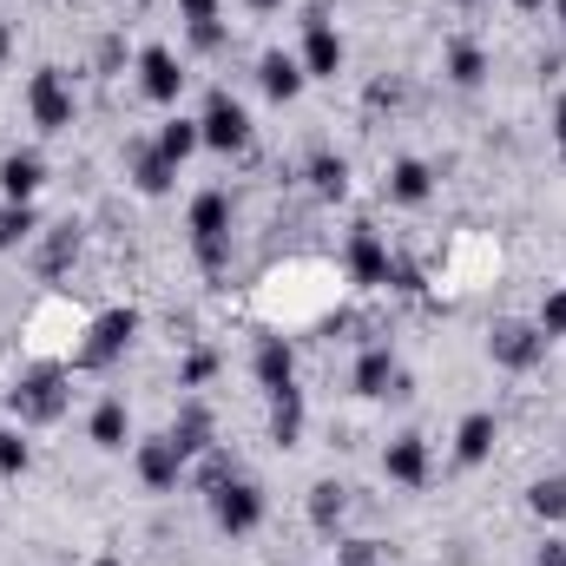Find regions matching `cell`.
<instances>
[{"mask_svg": "<svg viewBox=\"0 0 566 566\" xmlns=\"http://www.w3.org/2000/svg\"><path fill=\"white\" fill-rule=\"evenodd\" d=\"M547 336H566V290H547V303H541V316H534Z\"/></svg>", "mask_w": 566, "mask_h": 566, "instance_id": "cell-33", "label": "cell"}, {"mask_svg": "<svg viewBox=\"0 0 566 566\" xmlns=\"http://www.w3.org/2000/svg\"><path fill=\"white\" fill-rule=\"evenodd\" d=\"M389 271H396L389 238H382L376 224H356V231H349V244H343V277L356 283V290H382Z\"/></svg>", "mask_w": 566, "mask_h": 566, "instance_id": "cell-7", "label": "cell"}, {"mask_svg": "<svg viewBox=\"0 0 566 566\" xmlns=\"http://www.w3.org/2000/svg\"><path fill=\"white\" fill-rule=\"evenodd\" d=\"M336 566H382V541H369V534L336 541Z\"/></svg>", "mask_w": 566, "mask_h": 566, "instance_id": "cell-32", "label": "cell"}, {"mask_svg": "<svg viewBox=\"0 0 566 566\" xmlns=\"http://www.w3.org/2000/svg\"><path fill=\"white\" fill-rule=\"evenodd\" d=\"M527 514H534L541 527H560L566 521V474H541V481L527 488Z\"/></svg>", "mask_w": 566, "mask_h": 566, "instance_id": "cell-25", "label": "cell"}, {"mask_svg": "<svg viewBox=\"0 0 566 566\" xmlns=\"http://www.w3.org/2000/svg\"><path fill=\"white\" fill-rule=\"evenodd\" d=\"M448 80H454L461 93L488 86V53H481L474 40H454V46H448Z\"/></svg>", "mask_w": 566, "mask_h": 566, "instance_id": "cell-26", "label": "cell"}, {"mask_svg": "<svg viewBox=\"0 0 566 566\" xmlns=\"http://www.w3.org/2000/svg\"><path fill=\"white\" fill-rule=\"evenodd\" d=\"M258 86H264V99L290 106V99L310 86V73H303V60H296V53H264V60H258Z\"/></svg>", "mask_w": 566, "mask_h": 566, "instance_id": "cell-17", "label": "cell"}, {"mask_svg": "<svg viewBox=\"0 0 566 566\" xmlns=\"http://www.w3.org/2000/svg\"><path fill=\"white\" fill-rule=\"evenodd\" d=\"M133 468H139V481L151 488V494H171V488L185 481V468H191V461L171 448V434H151V441L133 448Z\"/></svg>", "mask_w": 566, "mask_h": 566, "instance_id": "cell-11", "label": "cell"}, {"mask_svg": "<svg viewBox=\"0 0 566 566\" xmlns=\"http://www.w3.org/2000/svg\"><path fill=\"white\" fill-rule=\"evenodd\" d=\"M303 178H310V191H316L323 205L349 198V158H343V151H316V158L303 165Z\"/></svg>", "mask_w": 566, "mask_h": 566, "instance_id": "cell-22", "label": "cell"}, {"mask_svg": "<svg viewBox=\"0 0 566 566\" xmlns=\"http://www.w3.org/2000/svg\"><path fill=\"white\" fill-rule=\"evenodd\" d=\"M382 474H389L396 488H422L428 481V441L422 434H396V441L382 448Z\"/></svg>", "mask_w": 566, "mask_h": 566, "instance_id": "cell-16", "label": "cell"}, {"mask_svg": "<svg viewBox=\"0 0 566 566\" xmlns=\"http://www.w3.org/2000/svg\"><path fill=\"white\" fill-rule=\"evenodd\" d=\"M211 376H218V356H211V349H191V356L178 363V389H205Z\"/></svg>", "mask_w": 566, "mask_h": 566, "instance_id": "cell-31", "label": "cell"}, {"mask_svg": "<svg viewBox=\"0 0 566 566\" xmlns=\"http://www.w3.org/2000/svg\"><path fill=\"white\" fill-rule=\"evenodd\" d=\"M198 133H205L211 151H224V158H231V151H251V113L218 86V93L205 99V113H198Z\"/></svg>", "mask_w": 566, "mask_h": 566, "instance_id": "cell-8", "label": "cell"}, {"mask_svg": "<svg viewBox=\"0 0 566 566\" xmlns=\"http://www.w3.org/2000/svg\"><path fill=\"white\" fill-rule=\"evenodd\" d=\"M205 501H211L218 534H231V541H244V534L264 527V488H258L251 474H238V468H231L218 488H205Z\"/></svg>", "mask_w": 566, "mask_h": 566, "instance_id": "cell-3", "label": "cell"}, {"mask_svg": "<svg viewBox=\"0 0 566 566\" xmlns=\"http://www.w3.org/2000/svg\"><path fill=\"white\" fill-rule=\"evenodd\" d=\"M349 389H356L363 402H382V396H409V376H402V363H396L389 343H369V349L356 356V369H349Z\"/></svg>", "mask_w": 566, "mask_h": 566, "instance_id": "cell-9", "label": "cell"}, {"mask_svg": "<svg viewBox=\"0 0 566 566\" xmlns=\"http://www.w3.org/2000/svg\"><path fill=\"white\" fill-rule=\"evenodd\" d=\"M165 434H171V448H178L185 461H198V454H211V448H218V422H211V409H205L198 396H185V402H178V416H171Z\"/></svg>", "mask_w": 566, "mask_h": 566, "instance_id": "cell-13", "label": "cell"}, {"mask_svg": "<svg viewBox=\"0 0 566 566\" xmlns=\"http://www.w3.org/2000/svg\"><path fill=\"white\" fill-rule=\"evenodd\" d=\"M454 7H474V0H454Z\"/></svg>", "mask_w": 566, "mask_h": 566, "instance_id": "cell-43", "label": "cell"}, {"mask_svg": "<svg viewBox=\"0 0 566 566\" xmlns=\"http://www.w3.org/2000/svg\"><path fill=\"white\" fill-rule=\"evenodd\" d=\"M303 514H310L316 534H336V527L349 521V488H343V481H316L310 501H303Z\"/></svg>", "mask_w": 566, "mask_h": 566, "instance_id": "cell-21", "label": "cell"}, {"mask_svg": "<svg viewBox=\"0 0 566 566\" xmlns=\"http://www.w3.org/2000/svg\"><path fill=\"white\" fill-rule=\"evenodd\" d=\"M494 441H501V422H494L488 409H474L468 422L454 428V461H461V468H481V461L494 454Z\"/></svg>", "mask_w": 566, "mask_h": 566, "instance_id": "cell-19", "label": "cell"}, {"mask_svg": "<svg viewBox=\"0 0 566 566\" xmlns=\"http://www.w3.org/2000/svg\"><path fill=\"white\" fill-rule=\"evenodd\" d=\"M151 145H158V158L185 165V158L205 145V133H198V119H185V113H178V119H165V126H158V139H151Z\"/></svg>", "mask_w": 566, "mask_h": 566, "instance_id": "cell-28", "label": "cell"}, {"mask_svg": "<svg viewBox=\"0 0 566 566\" xmlns=\"http://www.w3.org/2000/svg\"><path fill=\"white\" fill-rule=\"evenodd\" d=\"M33 238H40V211L20 205V198H7V205H0V251H20V244H33Z\"/></svg>", "mask_w": 566, "mask_h": 566, "instance_id": "cell-27", "label": "cell"}, {"mask_svg": "<svg viewBox=\"0 0 566 566\" xmlns=\"http://www.w3.org/2000/svg\"><path fill=\"white\" fill-rule=\"evenodd\" d=\"M27 468H33V441H27L20 428H0V474H7V481H20Z\"/></svg>", "mask_w": 566, "mask_h": 566, "instance_id": "cell-30", "label": "cell"}, {"mask_svg": "<svg viewBox=\"0 0 566 566\" xmlns=\"http://www.w3.org/2000/svg\"><path fill=\"white\" fill-rule=\"evenodd\" d=\"M27 113H33V126H40V133H73L80 99H73V86H66V73H60V66H40V73L27 80Z\"/></svg>", "mask_w": 566, "mask_h": 566, "instance_id": "cell-6", "label": "cell"}, {"mask_svg": "<svg viewBox=\"0 0 566 566\" xmlns=\"http://www.w3.org/2000/svg\"><path fill=\"white\" fill-rule=\"evenodd\" d=\"M303 422H310L303 389H283V396H271V441H277V448H296V441H303Z\"/></svg>", "mask_w": 566, "mask_h": 566, "instance_id": "cell-24", "label": "cell"}, {"mask_svg": "<svg viewBox=\"0 0 566 566\" xmlns=\"http://www.w3.org/2000/svg\"><path fill=\"white\" fill-rule=\"evenodd\" d=\"M171 7H178L185 33H191V27H211V20H218V0H171Z\"/></svg>", "mask_w": 566, "mask_h": 566, "instance_id": "cell-34", "label": "cell"}, {"mask_svg": "<svg viewBox=\"0 0 566 566\" xmlns=\"http://www.w3.org/2000/svg\"><path fill=\"white\" fill-rule=\"evenodd\" d=\"M185 231H191V258L218 277V271L231 264V198H224V191H198Z\"/></svg>", "mask_w": 566, "mask_h": 566, "instance_id": "cell-1", "label": "cell"}, {"mask_svg": "<svg viewBox=\"0 0 566 566\" xmlns=\"http://www.w3.org/2000/svg\"><path fill=\"white\" fill-rule=\"evenodd\" d=\"M554 145H560V158H566V99H560V113H554Z\"/></svg>", "mask_w": 566, "mask_h": 566, "instance_id": "cell-37", "label": "cell"}, {"mask_svg": "<svg viewBox=\"0 0 566 566\" xmlns=\"http://www.w3.org/2000/svg\"><path fill=\"white\" fill-rule=\"evenodd\" d=\"M7 60H13V27L0 20V66H7Z\"/></svg>", "mask_w": 566, "mask_h": 566, "instance_id": "cell-38", "label": "cell"}, {"mask_svg": "<svg viewBox=\"0 0 566 566\" xmlns=\"http://www.w3.org/2000/svg\"><path fill=\"white\" fill-rule=\"evenodd\" d=\"M86 434H93V448L119 454V448H126V434H133V416H126V402H119V396H106V402L93 409V422H86Z\"/></svg>", "mask_w": 566, "mask_h": 566, "instance_id": "cell-23", "label": "cell"}, {"mask_svg": "<svg viewBox=\"0 0 566 566\" xmlns=\"http://www.w3.org/2000/svg\"><path fill=\"white\" fill-rule=\"evenodd\" d=\"M296 60H303L310 80H336L343 60H349V46H343V33H336L323 13H310V27H303V53H296Z\"/></svg>", "mask_w": 566, "mask_h": 566, "instance_id": "cell-10", "label": "cell"}, {"mask_svg": "<svg viewBox=\"0 0 566 566\" xmlns=\"http://www.w3.org/2000/svg\"><path fill=\"white\" fill-rule=\"evenodd\" d=\"M66 369H53V363H40V369H27L13 389H7V409L20 416V428H46L66 416Z\"/></svg>", "mask_w": 566, "mask_h": 566, "instance_id": "cell-2", "label": "cell"}, {"mask_svg": "<svg viewBox=\"0 0 566 566\" xmlns=\"http://www.w3.org/2000/svg\"><path fill=\"white\" fill-rule=\"evenodd\" d=\"M126 178H133V191H139V198H165V191H171V178H178V165H171V158H158V145H126Z\"/></svg>", "mask_w": 566, "mask_h": 566, "instance_id": "cell-15", "label": "cell"}, {"mask_svg": "<svg viewBox=\"0 0 566 566\" xmlns=\"http://www.w3.org/2000/svg\"><path fill=\"white\" fill-rule=\"evenodd\" d=\"M244 7H251V13H277L283 0H244Z\"/></svg>", "mask_w": 566, "mask_h": 566, "instance_id": "cell-39", "label": "cell"}, {"mask_svg": "<svg viewBox=\"0 0 566 566\" xmlns=\"http://www.w3.org/2000/svg\"><path fill=\"white\" fill-rule=\"evenodd\" d=\"M40 185H46V158H40V151H7V158H0V191H7V198L33 205Z\"/></svg>", "mask_w": 566, "mask_h": 566, "instance_id": "cell-18", "label": "cell"}, {"mask_svg": "<svg viewBox=\"0 0 566 566\" xmlns=\"http://www.w3.org/2000/svg\"><path fill=\"white\" fill-rule=\"evenodd\" d=\"M514 7H521V13H541V7H547V0H514Z\"/></svg>", "mask_w": 566, "mask_h": 566, "instance_id": "cell-40", "label": "cell"}, {"mask_svg": "<svg viewBox=\"0 0 566 566\" xmlns=\"http://www.w3.org/2000/svg\"><path fill=\"white\" fill-rule=\"evenodd\" d=\"M86 566H126V560H113V554H99V560H86Z\"/></svg>", "mask_w": 566, "mask_h": 566, "instance_id": "cell-42", "label": "cell"}, {"mask_svg": "<svg viewBox=\"0 0 566 566\" xmlns=\"http://www.w3.org/2000/svg\"><path fill=\"white\" fill-rule=\"evenodd\" d=\"M133 336H139V310H133V303L99 310V316L86 323V343L73 349V363H80V369H113V363L133 349Z\"/></svg>", "mask_w": 566, "mask_h": 566, "instance_id": "cell-5", "label": "cell"}, {"mask_svg": "<svg viewBox=\"0 0 566 566\" xmlns=\"http://www.w3.org/2000/svg\"><path fill=\"white\" fill-rule=\"evenodd\" d=\"M251 376H258V389H264V396H283V389H296V349H290V336H258Z\"/></svg>", "mask_w": 566, "mask_h": 566, "instance_id": "cell-14", "label": "cell"}, {"mask_svg": "<svg viewBox=\"0 0 566 566\" xmlns=\"http://www.w3.org/2000/svg\"><path fill=\"white\" fill-rule=\"evenodd\" d=\"M73 258H80V224L66 218V224H53V231H46V244H40V271H46V277H60Z\"/></svg>", "mask_w": 566, "mask_h": 566, "instance_id": "cell-29", "label": "cell"}, {"mask_svg": "<svg viewBox=\"0 0 566 566\" xmlns=\"http://www.w3.org/2000/svg\"><path fill=\"white\" fill-rule=\"evenodd\" d=\"M547 329L541 323H527V316H501L494 329H488V363L494 369H507V376H527V369H541L547 363Z\"/></svg>", "mask_w": 566, "mask_h": 566, "instance_id": "cell-4", "label": "cell"}, {"mask_svg": "<svg viewBox=\"0 0 566 566\" xmlns=\"http://www.w3.org/2000/svg\"><path fill=\"white\" fill-rule=\"evenodd\" d=\"M191 46H198V53H218V46H224V20H211V27H191Z\"/></svg>", "mask_w": 566, "mask_h": 566, "instance_id": "cell-35", "label": "cell"}, {"mask_svg": "<svg viewBox=\"0 0 566 566\" xmlns=\"http://www.w3.org/2000/svg\"><path fill=\"white\" fill-rule=\"evenodd\" d=\"M139 93L151 99V106H178V93H185V66H178L171 46H145L139 53Z\"/></svg>", "mask_w": 566, "mask_h": 566, "instance_id": "cell-12", "label": "cell"}, {"mask_svg": "<svg viewBox=\"0 0 566 566\" xmlns=\"http://www.w3.org/2000/svg\"><path fill=\"white\" fill-rule=\"evenodd\" d=\"M547 7H554V20H560V27H566V0H547Z\"/></svg>", "mask_w": 566, "mask_h": 566, "instance_id": "cell-41", "label": "cell"}, {"mask_svg": "<svg viewBox=\"0 0 566 566\" xmlns=\"http://www.w3.org/2000/svg\"><path fill=\"white\" fill-rule=\"evenodd\" d=\"M389 198L409 205V211L428 205V198H434V165H428V158H396V165H389Z\"/></svg>", "mask_w": 566, "mask_h": 566, "instance_id": "cell-20", "label": "cell"}, {"mask_svg": "<svg viewBox=\"0 0 566 566\" xmlns=\"http://www.w3.org/2000/svg\"><path fill=\"white\" fill-rule=\"evenodd\" d=\"M534 566H566V541H560V534H547V541H541Z\"/></svg>", "mask_w": 566, "mask_h": 566, "instance_id": "cell-36", "label": "cell"}]
</instances>
